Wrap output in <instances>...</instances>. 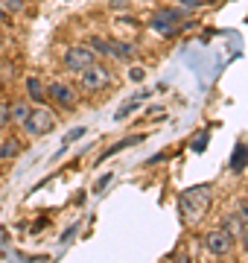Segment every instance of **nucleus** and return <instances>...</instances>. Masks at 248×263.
<instances>
[{
  "label": "nucleus",
  "instance_id": "obj_7",
  "mask_svg": "<svg viewBox=\"0 0 248 263\" xmlns=\"http://www.w3.org/2000/svg\"><path fill=\"white\" fill-rule=\"evenodd\" d=\"M47 94L56 100L58 105H65V108H70V105H76V91L70 88V85H65V82H53L47 88Z\"/></svg>",
  "mask_w": 248,
  "mask_h": 263
},
{
  "label": "nucleus",
  "instance_id": "obj_25",
  "mask_svg": "<svg viewBox=\"0 0 248 263\" xmlns=\"http://www.w3.org/2000/svg\"><path fill=\"white\" fill-rule=\"evenodd\" d=\"M76 231H79V226H70V228L65 231V234H61V243H67V240H70V237L76 234Z\"/></svg>",
  "mask_w": 248,
  "mask_h": 263
},
{
  "label": "nucleus",
  "instance_id": "obj_22",
  "mask_svg": "<svg viewBox=\"0 0 248 263\" xmlns=\"http://www.w3.org/2000/svg\"><path fill=\"white\" fill-rule=\"evenodd\" d=\"M3 126H9V105L6 103H0V129Z\"/></svg>",
  "mask_w": 248,
  "mask_h": 263
},
{
  "label": "nucleus",
  "instance_id": "obj_3",
  "mask_svg": "<svg viewBox=\"0 0 248 263\" xmlns=\"http://www.w3.org/2000/svg\"><path fill=\"white\" fill-rule=\"evenodd\" d=\"M234 240H237V237H231L228 231L216 228V231H208V237H204V246H208V252H210V254H216V257H225V254L234 252Z\"/></svg>",
  "mask_w": 248,
  "mask_h": 263
},
{
  "label": "nucleus",
  "instance_id": "obj_12",
  "mask_svg": "<svg viewBox=\"0 0 248 263\" xmlns=\"http://www.w3.org/2000/svg\"><path fill=\"white\" fill-rule=\"evenodd\" d=\"M20 152V143L15 141V138H9V141H3L0 143V161H6V158H15Z\"/></svg>",
  "mask_w": 248,
  "mask_h": 263
},
{
  "label": "nucleus",
  "instance_id": "obj_18",
  "mask_svg": "<svg viewBox=\"0 0 248 263\" xmlns=\"http://www.w3.org/2000/svg\"><path fill=\"white\" fill-rule=\"evenodd\" d=\"M82 135H85V129H73V132H67V135H65V141H61V143H65V146H61V152L67 149V143L79 141V138H82Z\"/></svg>",
  "mask_w": 248,
  "mask_h": 263
},
{
  "label": "nucleus",
  "instance_id": "obj_20",
  "mask_svg": "<svg viewBox=\"0 0 248 263\" xmlns=\"http://www.w3.org/2000/svg\"><path fill=\"white\" fill-rule=\"evenodd\" d=\"M111 179H114V176H111V173H105L102 179L96 181V187H94V193H102V190L108 187V184H111Z\"/></svg>",
  "mask_w": 248,
  "mask_h": 263
},
{
  "label": "nucleus",
  "instance_id": "obj_24",
  "mask_svg": "<svg viewBox=\"0 0 248 263\" xmlns=\"http://www.w3.org/2000/svg\"><path fill=\"white\" fill-rule=\"evenodd\" d=\"M237 214H239V219H242V222H248V199L242 202V205H239V211H237Z\"/></svg>",
  "mask_w": 248,
  "mask_h": 263
},
{
  "label": "nucleus",
  "instance_id": "obj_23",
  "mask_svg": "<svg viewBox=\"0 0 248 263\" xmlns=\"http://www.w3.org/2000/svg\"><path fill=\"white\" fill-rule=\"evenodd\" d=\"M199 6H204V3H201V0H181V9H187V12L199 9Z\"/></svg>",
  "mask_w": 248,
  "mask_h": 263
},
{
  "label": "nucleus",
  "instance_id": "obj_8",
  "mask_svg": "<svg viewBox=\"0 0 248 263\" xmlns=\"http://www.w3.org/2000/svg\"><path fill=\"white\" fill-rule=\"evenodd\" d=\"M27 94H29L32 103H41V100H44L47 91H44V82H41L38 76H29V79H27Z\"/></svg>",
  "mask_w": 248,
  "mask_h": 263
},
{
  "label": "nucleus",
  "instance_id": "obj_21",
  "mask_svg": "<svg viewBox=\"0 0 248 263\" xmlns=\"http://www.w3.org/2000/svg\"><path fill=\"white\" fill-rule=\"evenodd\" d=\"M143 76H146L143 67H132V70H129V79H132V82H143Z\"/></svg>",
  "mask_w": 248,
  "mask_h": 263
},
{
  "label": "nucleus",
  "instance_id": "obj_14",
  "mask_svg": "<svg viewBox=\"0 0 248 263\" xmlns=\"http://www.w3.org/2000/svg\"><path fill=\"white\" fill-rule=\"evenodd\" d=\"M88 47L94 50V56H111V41H102V38H91Z\"/></svg>",
  "mask_w": 248,
  "mask_h": 263
},
{
  "label": "nucleus",
  "instance_id": "obj_4",
  "mask_svg": "<svg viewBox=\"0 0 248 263\" xmlns=\"http://www.w3.org/2000/svg\"><path fill=\"white\" fill-rule=\"evenodd\" d=\"M149 27H152L155 32H161V35H172V32H178V29H181V12H178V9L158 12Z\"/></svg>",
  "mask_w": 248,
  "mask_h": 263
},
{
  "label": "nucleus",
  "instance_id": "obj_2",
  "mask_svg": "<svg viewBox=\"0 0 248 263\" xmlns=\"http://www.w3.org/2000/svg\"><path fill=\"white\" fill-rule=\"evenodd\" d=\"M53 126H56V114L50 111V108H32L27 117V123H24V129L32 135V138H41V135H50L53 132Z\"/></svg>",
  "mask_w": 248,
  "mask_h": 263
},
{
  "label": "nucleus",
  "instance_id": "obj_1",
  "mask_svg": "<svg viewBox=\"0 0 248 263\" xmlns=\"http://www.w3.org/2000/svg\"><path fill=\"white\" fill-rule=\"evenodd\" d=\"M210 184H199V187H190L181 193V216L187 222H196L210 211Z\"/></svg>",
  "mask_w": 248,
  "mask_h": 263
},
{
  "label": "nucleus",
  "instance_id": "obj_28",
  "mask_svg": "<svg viewBox=\"0 0 248 263\" xmlns=\"http://www.w3.org/2000/svg\"><path fill=\"white\" fill-rule=\"evenodd\" d=\"M0 18H3V6H0Z\"/></svg>",
  "mask_w": 248,
  "mask_h": 263
},
{
  "label": "nucleus",
  "instance_id": "obj_27",
  "mask_svg": "<svg viewBox=\"0 0 248 263\" xmlns=\"http://www.w3.org/2000/svg\"><path fill=\"white\" fill-rule=\"evenodd\" d=\"M129 3H132V0H111V6H114V9H126Z\"/></svg>",
  "mask_w": 248,
  "mask_h": 263
},
{
  "label": "nucleus",
  "instance_id": "obj_11",
  "mask_svg": "<svg viewBox=\"0 0 248 263\" xmlns=\"http://www.w3.org/2000/svg\"><path fill=\"white\" fill-rule=\"evenodd\" d=\"M242 219H239V214H228L225 219H222V231H228L231 237H239V231H242Z\"/></svg>",
  "mask_w": 248,
  "mask_h": 263
},
{
  "label": "nucleus",
  "instance_id": "obj_5",
  "mask_svg": "<svg viewBox=\"0 0 248 263\" xmlns=\"http://www.w3.org/2000/svg\"><path fill=\"white\" fill-rule=\"evenodd\" d=\"M96 56H94V50L91 47H70L65 53V67L67 70H73V73H82L88 65H94Z\"/></svg>",
  "mask_w": 248,
  "mask_h": 263
},
{
  "label": "nucleus",
  "instance_id": "obj_15",
  "mask_svg": "<svg viewBox=\"0 0 248 263\" xmlns=\"http://www.w3.org/2000/svg\"><path fill=\"white\" fill-rule=\"evenodd\" d=\"M140 97H146V94H140ZM140 97H137V100H132V103H126L123 108H120V111L114 114V120H126L129 114H134V111H137V108H140Z\"/></svg>",
  "mask_w": 248,
  "mask_h": 263
},
{
  "label": "nucleus",
  "instance_id": "obj_10",
  "mask_svg": "<svg viewBox=\"0 0 248 263\" xmlns=\"http://www.w3.org/2000/svg\"><path fill=\"white\" fill-rule=\"evenodd\" d=\"M245 161H248V146L245 143H237V149L231 155V170H234V173H242V170H245Z\"/></svg>",
  "mask_w": 248,
  "mask_h": 263
},
{
  "label": "nucleus",
  "instance_id": "obj_17",
  "mask_svg": "<svg viewBox=\"0 0 248 263\" xmlns=\"http://www.w3.org/2000/svg\"><path fill=\"white\" fill-rule=\"evenodd\" d=\"M140 141H143V138H140V135H137V138H134V135H132V138H126V141L114 143V146H111V149H105V155H102V158H108V155H114V152L126 149V146H132V143H140Z\"/></svg>",
  "mask_w": 248,
  "mask_h": 263
},
{
  "label": "nucleus",
  "instance_id": "obj_16",
  "mask_svg": "<svg viewBox=\"0 0 248 263\" xmlns=\"http://www.w3.org/2000/svg\"><path fill=\"white\" fill-rule=\"evenodd\" d=\"M208 143H210V135H208V132H199V135L193 138L190 149H193V152H204V149H208Z\"/></svg>",
  "mask_w": 248,
  "mask_h": 263
},
{
  "label": "nucleus",
  "instance_id": "obj_19",
  "mask_svg": "<svg viewBox=\"0 0 248 263\" xmlns=\"http://www.w3.org/2000/svg\"><path fill=\"white\" fill-rule=\"evenodd\" d=\"M27 6V0H3V9L6 12H20Z\"/></svg>",
  "mask_w": 248,
  "mask_h": 263
},
{
  "label": "nucleus",
  "instance_id": "obj_26",
  "mask_svg": "<svg viewBox=\"0 0 248 263\" xmlns=\"http://www.w3.org/2000/svg\"><path fill=\"white\" fill-rule=\"evenodd\" d=\"M239 240H242V246H245V252H248V222L242 226V231H239Z\"/></svg>",
  "mask_w": 248,
  "mask_h": 263
},
{
  "label": "nucleus",
  "instance_id": "obj_13",
  "mask_svg": "<svg viewBox=\"0 0 248 263\" xmlns=\"http://www.w3.org/2000/svg\"><path fill=\"white\" fill-rule=\"evenodd\" d=\"M132 53H134L132 44H117V41H111V56H114V59H123V62H129V59H132Z\"/></svg>",
  "mask_w": 248,
  "mask_h": 263
},
{
  "label": "nucleus",
  "instance_id": "obj_6",
  "mask_svg": "<svg viewBox=\"0 0 248 263\" xmlns=\"http://www.w3.org/2000/svg\"><path fill=\"white\" fill-rule=\"evenodd\" d=\"M79 76H82V88H85V91H99V88H105L108 79H111V73H108L102 65H96V62L88 65Z\"/></svg>",
  "mask_w": 248,
  "mask_h": 263
},
{
  "label": "nucleus",
  "instance_id": "obj_9",
  "mask_svg": "<svg viewBox=\"0 0 248 263\" xmlns=\"http://www.w3.org/2000/svg\"><path fill=\"white\" fill-rule=\"evenodd\" d=\"M29 103H15V105H9V123H18V126H24L27 123V117H29Z\"/></svg>",
  "mask_w": 248,
  "mask_h": 263
}]
</instances>
